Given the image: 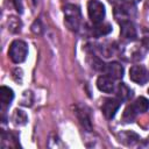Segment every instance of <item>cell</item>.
<instances>
[{
    "label": "cell",
    "mask_w": 149,
    "mask_h": 149,
    "mask_svg": "<svg viewBox=\"0 0 149 149\" xmlns=\"http://www.w3.org/2000/svg\"><path fill=\"white\" fill-rule=\"evenodd\" d=\"M64 23L72 31H77L80 28L81 12L77 5L68 3L64 6Z\"/></svg>",
    "instance_id": "obj_1"
},
{
    "label": "cell",
    "mask_w": 149,
    "mask_h": 149,
    "mask_svg": "<svg viewBox=\"0 0 149 149\" xmlns=\"http://www.w3.org/2000/svg\"><path fill=\"white\" fill-rule=\"evenodd\" d=\"M148 109H149V100L146 99L144 97H140L132 105L126 107V109L123 112V115H122V119H123L125 122H133L134 119L139 114L144 113Z\"/></svg>",
    "instance_id": "obj_2"
},
{
    "label": "cell",
    "mask_w": 149,
    "mask_h": 149,
    "mask_svg": "<svg viewBox=\"0 0 149 149\" xmlns=\"http://www.w3.org/2000/svg\"><path fill=\"white\" fill-rule=\"evenodd\" d=\"M28 55V45L26 42L21 40H15L12 42L9 50H8V56L14 63H22Z\"/></svg>",
    "instance_id": "obj_3"
},
{
    "label": "cell",
    "mask_w": 149,
    "mask_h": 149,
    "mask_svg": "<svg viewBox=\"0 0 149 149\" xmlns=\"http://www.w3.org/2000/svg\"><path fill=\"white\" fill-rule=\"evenodd\" d=\"M87 13L90 20L97 24L104 21V17L106 15L105 6L99 0H88L87 2Z\"/></svg>",
    "instance_id": "obj_4"
},
{
    "label": "cell",
    "mask_w": 149,
    "mask_h": 149,
    "mask_svg": "<svg viewBox=\"0 0 149 149\" xmlns=\"http://www.w3.org/2000/svg\"><path fill=\"white\" fill-rule=\"evenodd\" d=\"M129 78L139 85H144L149 81V71L143 65H133L129 70Z\"/></svg>",
    "instance_id": "obj_5"
},
{
    "label": "cell",
    "mask_w": 149,
    "mask_h": 149,
    "mask_svg": "<svg viewBox=\"0 0 149 149\" xmlns=\"http://www.w3.org/2000/svg\"><path fill=\"white\" fill-rule=\"evenodd\" d=\"M121 105V101L118 98H107L104 100L102 105H101V111L102 114L105 115L106 119H112L115 113L118 112L119 107Z\"/></svg>",
    "instance_id": "obj_6"
},
{
    "label": "cell",
    "mask_w": 149,
    "mask_h": 149,
    "mask_svg": "<svg viewBox=\"0 0 149 149\" xmlns=\"http://www.w3.org/2000/svg\"><path fill=\"white\" fill-rule=\"evenodd\" d=\"M120 22V34L121 37L126 41H134L137 37V31L135 26L133 24V22L130 20H122L119 21Z\"/></svg>",
    "instance_id": "obj_7"
},
{
    "label": "cell",
    "mask_w": 149,
    "mask_h": 149,
    "mask_svg": "<svg viewBox=\"0 0 149 149\" xmlns=\"http://www.w3.org/2000/svg\"><path fill=\"white\" fill-rule=\"evenodd\" d=\"M102 71L113 79H121L123 77V68L118 62H111V63L104 64Z\"/></svg>",
    "instance_id": "obj_8"
},
{
    "label": "cell",
    "mask_w": 149,
    "mask_h": 149,
    "mask_svg": "<svg viewBox=\"0 0 149 149\" xmlns=\"http://www.w3.org/2000/svg\"><path fill=\"white\" fill-rule=\"evenodd\" d=\"M97 86L101 92H105V93H112L115 91L114 79L107 74H102L97 79Z\"/></svg>",
    "instance_id": "obj_9"
},
{
    "label": "cell",
    "mask_w": 149,
    "mask_h": 149,
    "mask_svg": "<svg viewBox=\"0 0 149 149\" xmlns=\"http://www.w3.org/2000/svg\"><path fill=\"white\" fill-rule=\"evenodd\" d=\"M14 98V92L12 88L7 86H1L0 87V102H1V108L5 109L8 107Z\"/></svg>",
    "instance_id": "obj_10"
},
{
    "label": "cell",
    "mask_w": 149,
    "mask_h": 149,
    "mask_svg": "<svg viewBox=\"0 0 149 149\" xmlns=\"http://www.w3.org/2000/svg\"><path fill=\"white\" fill-rule=\"evenodd\" d=\"M115 91H116V98L120 101H126V100L130 99L132 95H133V91L126 84H123V83L119 84L118 87L115 88Z\"/></svg>",
    "instance_id": "obj_11"
},
{
    "label": "cell",
    "mask_w": 149,
    "mask_h": 149,
    "mask_svg": "<svg viewBox=\"0 0 149 149\" xmlns=\"http://www.w3.org/2000/svg\"><path fill=\"white\" fill-rule=\"evenodd\" d=\"M77 116L81 123V126L87 129V130H91L92 129V126H91V120H90V116H88V113L84 109V108H77Z\"/></svg>",
    "instance_id": "obj_12"
},
{
    "label": "cell",
    "mask_w": 149,
    "mask_h": 149,
    "mask_svg": "<svg viewBox=\"0 0 149 149\" xmlns=\"http://www.w3.org/2000/svg\"><path fill=\"white\" fill-rule=\"evenodd\" d=\"M111 31H112V26L109 23H104V22L97 23L95 27H93V30H92V33L95 36H104V35H107Z\"/></svg>",
    "instance_id": "obj_13"
},
{
    "label": "cell",
    "mask_w": 149,
    "mask_h": 149,
    "mask_svg": "<svg viewBox=\"0 0 149 149\" xmlns=\"http://www.w3.org/2000/svg\"><path fill=\"white\" fill-rule=\"evenodd\" d=\"M139 141V135L133 132H123L120 134V142H123L126 144H134Z\"/></svg>",
    "instance_id": "obj_14"
},
{
    "label": "cell",
    "mask_w": 149,
    "mask_h": 149,
    "mask_svg": "<svg viewBox=\"0 0 149 149\" xmlns=\"http://www.w3.org/2000/svg\"><path fill=\"white\" fill-rule=\"evenodd\" d=\"M12 120H13V122H14L15 125H17V126H23V125L27 123L28 118H27V114H26L23 111H21V109H15L14 113H13V115H12Z\"/></svg>",
    "instance_id": "obj_15"
},
{
    "label": "cell",
    "mask_w": 149,
    "mask_h": 149,
    "mask_svg": "<svg viewBox=\"0 0 149 149\" xmlns=\"http://www.w3.org/2000/svg\"><path fill=\"white\" fill-rule=\"evenodd\" d=\"M21 27H22V23H21L19 17H16V16H10L9 17V20H8V29H9V31L19 33L21 30Z\"/></svg>",
    "instance_id": "obj_16"
},
{
    "label": "cell",
    "mask_w": 149,
    "mask_h": 149,
    "mask_svg": "<svg viewBox=\"0 0 149 149\" xmlns=\"http://www.w3.org/2000/svg\"><path fill=\"white\" fill-rule=\"evenodd\" d=\"M33 104V94L30 91H24L21 98V105L23 106H31Z\"/></svg>",
    "instance_id": "obj_17"
},
{
    "label": "cell",
    "mask_w": 149,
    "mask_h": 149,
    "mask_svg": "<svg viewBox=\"0 0 149 149\" xmlns=\"http://www.w3.org/2000/svg\"><path fill=\"white\" fill-rule=\"evenodd\" d=\"M31 30H33L35 34H41V33H42V26H41L40 20H36V21L34 22V24L31 26Z\"/></svg>",
    "instance_id": "obj_18"
},
{
    "label": "cell",
    "mask_w": 149,
    "mask_h": 149,
    "mask_svg": "<svg viewBox=\"0 0 149 149\" xmlns=\"http://www.w3.org/2000/svg\"><path fill=\"white\" fill-rule=\"evenodd\" d=\"M14 6L19 13L23 12V6H22V0H14Z\"/></svg>",
    "instance_id": "obj_19"
},
{
    "label": "cell",
    "mask_w": 149,
    "mask_h": 149,
    "mask_svg": "<svg viewBox=\"0 0 149 149\" xmlns=\"http://www.w3.org/2000/svg\"><path fill=\"white\" fill-rule=\"evenodd\" d=\"M120 1H122V2H125V3L134 5V3H136V2H139V1H141V0H120Z\"/></svg>",
    "instance_id": "obj_20"
},
{
    "label": "cell",
    "mask_w": 149,
    "mask_h": 149,
    "mask_svg": "<svg viewBox=\"0 0 149 149\" xmlns=\"http://www.w3.org/2000/svg\"><path fill=\"white\" fill-rule=\"evenodd\" d=\"M36 1H37V0H34V3H36Z\"/></svg>",
    "instance_id": "obj_21"
},
{
    "label": "cell",
    "mask_w": 149,
    "mask_h": 149,
    "mask_svg": "<svg viewBox=\"0 0 149 149\" xmlns=\"http://www.w3.org/2000/svg\"><path fill=\"white\" fill-rule=\"evenodd\" d=\"M148 92H149V90H148Z\"/></svg>",
    "instance_id": "obj_22"
}]
</instances>
